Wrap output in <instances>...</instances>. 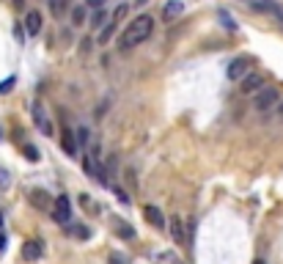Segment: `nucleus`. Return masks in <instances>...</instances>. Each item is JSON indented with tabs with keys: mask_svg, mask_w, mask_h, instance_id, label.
<instances>
[{
	"mask_svg": "<svg viewBox=\"0 0 283 264\" xmlns=\"http://www.w3.org/2000/svg\"><path fill=\"white\" fill-rule=\"evenodd\" d=\"M85 9H82V6H74V9H72V25H82V22H85Z\"/></svg>",
	"mask_w": 283,
	"mask_h": 264,
	"instance_id": "dca6fc26",
	"label": "nucleus"
},
{
	"mask_svg": "<svg viewBox=\"0 0 283 264\" xmlns=\"http://www.w3.org/2000/svg\"><path fill=\"white\" fill-rule=\"evenodd\" d=\"M31 201H33V207L44 209V207H47V193H44V190H33V193H31Z\"/></svg>",
	"mask_w": 283,
	"mask_h": 264,
	"instance_id": "2eb2a0df",
	"label": "nucleus"
},
{
	"mask_svg": "<svg viewBox=\"0 0 283 264\" xmlns=\"http://www.w3.org/2000/svg\"><path fill=\"white\" fill-rule=\"evenodd\" d=\"M0 138H3V130H0Z\"/></svg>",
	"mask_w": 283,
	"mask_h": 264,
	"instance_id": "c9c22d12",
	"label": "nucleus"
},
{
	"mask_svg": "<svg viewBox=\"0 0 283 264\" xmlns=\"http://www.w3.org/2000/svg\"><path fill=\"white\" fill-rule=\"evenodd\" d=\"M127 14H129V6H127V3H121L119 9L113 11V22H116V25H119V22H121V20H124V17H127Z\"/></svg>",
	"mask_w": 283,
	"mask_h": 264,
	"instance_id": "4be33fe9",
	"label": "nucleus"
},
{
	"mask_svg": "<svg viewBox=\"0 0 283 264\" xmlns=\"http://www.w3.org/2000/svg\"><path fill=\"white\" fill-rule=\"evenodd\" d=\"M33 121L41 127V132H44V135H52V121L47 119V113H44V108H41V102H33Z\"/></svg>",
	"mask_w": 283,
	"mask_h": 264,
	"instance_id": "423d86ee",
	"label": "nucleus"
},
{
	"mask_svg": "<svg viewBox=\"0 0 283 264\" xmlns=\"http://www.w3.org/2000/svg\"><path fill=\"white\" fill-rule=\"evenodd\" d=\"M261 74L258 72H247L242 80H239V91L242 94H256V91H261Z\"/></svg>",
	"mask_w": 283,
	"mask_h": 264,
	"instance_id": "39448f33",
	"label": "nucleus"
},
{
	"mask_svg": "<svg viewBox=\"0 0 283 264\" xmlns=\"http://www.w3.org/2000/svg\"><path fill=\"white\" fill-rule=\"evenodd\" d=\"M105 22H108V11L105 9H97V14H93V28H105Z\"/></svg>",
	"mask_w": 283,
	"mask_h": 264,
	"instance_id": "aec40b11",
	"label": "nucleus"
},
{
	"mask_svg": "<svg viewBox=\"0 0 283 264\" xmlns=\"http://www.w3.org/2000/svg\"><path fill=\"white\" fill-rule=\"evenodd\" d=\"M116 33V22H108L105 28H99V44H108Z\"/></svg>",
	"mask_w": 283,
	"mask_h": 264,
	"instance_id": "4468645a",
	"label": "nucleus"
},
{
	"mask_svg": "<svg viewBox=\"0 0 283 264\" xmlns=\"http://www.w3.org/2000/svg\"><path fill=\"white\" fill-rule=\"evenodd\" d=\"M6 245H9V239H6V234L0 231V253H3V250H6Z\"/></svg>",
	"mask_w": 283,
	"mask_h": 264,
	"instance_id": "7c9ffc66",
	"label": "nucleus"
},
{
	"mask_svg": "<svg viewBox=\"0 0 283 264\" xmlns=\"http://www.w3.org/2000/svg\"><path fill=\"white\" fill-rule=\"evenodd\" d=\"M0 228H3V212H0Z\"/></svg>",
	"mask_w": 283,
	"mask_h": 264,
	"instance_id": "f704fd0d",
	"label": "nucleus"
},
{
	"mask_svg": "<svg viewBox=\"0 0 283 264\" xmlns=\"http://www.w3.org/2000/svg\"><path fill=\"white\" fill-rule=\"evenodd\" d=\"M113 223H116V231H119L121 237H135V228L129 226V223L124 226V223H121V218H113Z\"/></svg>",
	"mask_w": 283,
	"mask_h": 264,
	"instance_id": "f3484780",
	"label": "nucleus"
},
{
	"mask_svg": "<svg viewBox=\"0 0 283 264\" xmlns=\"http://www.w3.org/2000/svg\"><path fill=\"white\" fill-rule=\"evenodd\" d=\"M14 83H17V77H6L3 83H0V94H9L11 88H14Z\"/></svg>",
	"mask_w": 283,
	"mask_h": 264,
	"instance_id": "b1692460",
	"label": "nucleus"
},
{
	"mask_svg": "<svg viewBox=\"0 0 283 264\" xmlns=\"http://www.w3.org/2000/svg\"><path fill=\"white\" fill-rule=\"evenodd\" d=\"M278 102H280L278 88H261V91H256V99H253V108H256L258 113H264V110H272Z\"/></svg>",
	"mask_w": 283,
	"mask_h": 264,
	"instance_id": "f03ea898",
	"label": "nucleus"
},
{
	"mask_svg": "<svg viewBox=\"0 0 283 264\" xmlns=\"http://www.w3.org/2000/svg\"><path fill=\"white\" fill-rule=\"evenodd\" d=\"M41 256H44V242L41 239H28L22 245V259L25 261H39Z\"/></svg>",
	"mask_w": 283,
	"mask_h": 264,
	"instance_id": "20e7f679",
	"label": "nucleus"
},
{
	"mask_svg": "<svg viewBox=\"0 0 283 264\" xmlns=\"http://www.w3.org/2000/svg\"><path fill=\"white\" fill-rule=\"evenodd\" d=\"M143 215H146V220H149L154 228H165V215L154 207V204H146V207H143Z\"/></svg>",
	"mask_w": 283,
	"mask_h": 264,
	"instance_id": "1a4fd4ad",
	"label": "nucleus"
},
{
	"mask_svg": "<svg viewBox=\"0 0 283 264\" xmlns=\"http://www.w3.org/2000/svg\"><path fill=\"white\" fill-rule=\"evenodd\" d=\"M22 154H25V160H31V162H39V149H36V146H31V143H25V146H22Z\"/></svg>",
	"mask_w": 283,
	"mask_h": 264,
	"instance_id": "6ab92c4d",
	"label": "nucleus"
},
{
	"mask_svg": "<svg viewBox=\"0 0 283 264\" xmlns=\"http://www.w3.org/2000/svg\"><path fill=\"white\" fill-rule=\"evenodd\" d=\"M52 220L61 223V226H69V223H72V204H69L66 196L55 198V204H52Z\"/></svg>",
	"mask_w": 283,
	"mask_h": 264,
	"instance_id": "7ed1b4c3",
	"label": "nucleus"
},
{
	"mask_svg": "<svg viewBox=\"0 0 283 264\" xmlns=\"http://www.w3.org/2000/svg\"><path fill=\"white\" fill-rule=\"evenodd\" d=\"M0 187H9V171L0 168Z\"/></svg>",
	"mask_w": 283,
	"mask_h": 264,
	"instance_id": "c85d7f7f",
	"label": "nucleus"
},
{
	"mask_svg": "<svg viewBox=\"0 0 283 264\" xmlns=\"http://www.w3.org/2000/svg\"><path fill=\"white\" fill-rule=\"evenodd\" d=\"M88 6H93V9H102L105 0H88Z\"/></svg>",
	"mask_w": 283,
	"mask_h": 264,
	"instance_id": "2f4dec72",
	"label": "nucleus"
},
{
	"mask_svg": "<svg viewBox=\"0 0 283 264\" xmlns=\"http://www.w3.org/2000/svg\"><path fill=\"white\" fill-rule=\"evenodd\" d=\"M170 237H173V242L184 245V226H181V218H170Z\"/></svg>",
	"mask_w": 283,
	"mask_h": 264,
	"instance_id": "9b49d317",
	"label": "nucleus"
},
{
	"mask_svg": "<svg viewBox=\"0 0 283 264\" xmlns=\"http://www.w3.org/2000/svg\"><path fill=\"white\" fill-rule=\"evenodd\" d=\"M278 113L283 116V99H280V105H278Z\"/></svg>",
	"mask_w": 283,
	"mask_h": 264,
	"instance_id": "72a5a7b5",
	"label": "nucleus"
},
{
	"mask_svg": "<svg viewBox=\"0 0 283 264\" xmlns=\"http://www.w3.org/2000/svg\"><path fill=\"white\" fill-rule=\"evenodd\" d=\"M77 140H80V146H85L88 143V130H77Z\"/></svg>",
	"mask_w": 283,
	"mask_h": 264,
	"instance_id": "cd10ccee",
	"label": "nucleus"
},
{
	"mask_svg": "<svg viewBox=\"0 0 283 264\" xmlns=\"http://www.w3.org/2000/svg\"><path fill=\"white\" fill-rule=\"evenodd\" d=\"M110 261H113V264H129V259H127V256H121V253H113V256H110Z\"/></svg>",
	"mask_w": 283,
	"mask_h": 264,
	"instance_id": "bb28decb",
	"label": "nucleus"
},
{
	"mask_svg": "<svg viewBox=\"0 0 283 264\" xmlns=\"http://www.w3.org/2000/svg\"><path fill=\"white\" fill-rule=\"evenodd\" d=\"M228 80H242L247 74V58H237V61L228 63Z\"/></svg>",
	"mask_w": 283,
	"mask_h": 264,
	"instance_id": "6e6552de",
	"label": "nucleus"
},
{
	"mask_svg": "<svg viewBox=\"0 0 283 264\" xmlns=\"http://www.w3.org/2000/svg\"><path fill=\"white\" fill-rule=\"evenodd\" d=\"M80 204H82V207H88L91 212L97 209V207H93V201H91V196H88V193H82V196H80Z\"/></svg>",
	"mask_w": 283,
	"mask_h": 264,
	"instance_id": "a878e982",
	"label": "nucleus"
},
{
	"mask_svg": "<svg viewBox=\"0 0 283 264\" xmlns=\"http://www.w3.org/2000/svg\"><path fill=\"white\" fill-rule=\"evenodd\" d=\"M256 264H264V261H256Z\"/></svg>",
	"mask_w": 283,
	"mask_h": 264,
	"instance_id": "e433bc0d",
	"label": "nucleus"
},
{
	"mask_svg": "<svg viewBox=\"0 0 283 264\" xmlns=\"http://www.w3.org/2000/svg\"><path fill=\"white\" fill-rule=\"evenodd\" d=\"M151 33H154V20H151L149 14H140V17H135V20L124 28V33H121L119 42H121L124 50H127V47H135V44L146 42Z\"/></svg>",
	"mask_w": 283,
	"mask_h": 264,
	"instance_id": "f257e3e1",
	"label": "nucleus"
},
{
	"mask_svg": "<svg viewBox=\"0 0 283 264\" xmlns=\"http://www.w3.org/2000/svg\"><path fill=\"white\" fill-rule=\"evenodd\" d=\"M14 36H17V42H22V39H25V31H22V28L17 25V28H14Z\"/></svg>",
	"mask_w": 283,
	"mask_h": 264,
	"instance_id": "c756f323",
	"label": "nucleus"
},
{
	"mask_svg": "<svg viewBox=\"0 0 283 264\" xmlns=\"http://www.w3.org/2000/svg\"><path fill=\"white\" fill-rule=\"evenodd\" d=\"M181 11H184V3H181V0H170V3H165V9H162V17L170 22V20H176V17H179Z\"/></svg>",
	"mask_w": 283,
	"mask_h": 264,
	"instance_id": "9d476101",
	"label": "nucleus"
},
{
	"mask_svg": "<svg viewBox=\"0 0 283 264\" xmlns=\"http://www.w3.org/2000/svg\"><path fill=\"white\" fill-rule=\"evenodd\" d=\"M69 234L72 237H77V239H91V228L88 226H82V223H69Z\"/></svg>",
	"mask_w": 283,
	"mask_h": 264,
	"instance_id": "f8f14e48",
	"label": "nucleus"
},
{
	"mask_svg": "<svg viewBox=\"0 0 283 264\" xmlns=\"http://www.w3.org/2000/svg\"><path fill=\"white\" fill-rule=\"evenodd\" d=\"M41 14L39 11H28V17H25V33L28 36H39L41 33Z\"/></svg>",
	"mask_w": 283,
	"mask_h": 264,
	"instance_id": "0eeeda50",
	"label": "nucleus"
},
{
	"mask_svg": "<svg viewBox=\"0 0 283 264\" xmlns=\"http://www.w3.org/2000/svg\"><path fill=\"white\" fill-rule=\"evenodd\" d=\"M220 20H223V25H226L228 31H237V22L231 20V14H228L226 9H220Z\"/></svg>",
	"mask_w": 283,
	"mask_h": 264,
	"instance_id": "5701e85b",
	"label": "nucleus"
},
{
	"mask_svg": "<svg viewBox=\"0 0 283 264\" xmlns=\"http://www.w3.org/2000/svg\"><path fill=\"white\" fill-rule=\"evenodd\" d=\"M113 196H116V198H119V201H121V204H129V196H127V193H124V190H121V187H113Z\"/></svg>",
	"mask_w": 283,
	"mask_h": 264,
	"instance_id": "393cba45",
	"label": "nucleus"
},
{
	"mask_svg": "<svg viewBox=\"0 0 283 264\" xmlns=\"http://www.w3.org/2000/svg\"><path fill=\"white\" fill-rule=\"evenodd\" d=\"M66 6H69V0H50V11H52V17H61L63 11H66Z\"/></svg>",
	"mask_w": 283,
	"mask_h": 264,
	"instance_id": "a211bd4d",
	"label": "nucleus"
},
{
	"mask_svg": "<svg viewBox=\"0 0 283 264\" xmlns=\"http://www.w3.org/2000/svg\"><path fill=\"white\" fill-rule=\"evenodd\" d=\"M61 146H63V151H66L69 157L77 154V143H74V138H72V132H69V130L61 135Z\"/></svg>",
	"mask_w": 283,
	"mask_h": 264,
	"instance_id": "ddd939ff",
	"label": "nucleus"
},
{
	"mask_svg": "<svg viewBox=\"0 0 283 264\" xmlns=\"http://www.w3.org/2000/svg\"><path fill=\"white\" fill-rule=\"evenodd\" d=\"M82 168H85V173H88V176H97V173H99V171H97V165H93V157H91V154L82 157Z\"/></svg>",
	"mask_w": 283,
	"mask_h": 264,
	"instance_id": "412c9836",
	"label": "nucleus"
},
{
	"mask_svg": "<svg viewBox=\"0 0 283 264\" xmlns=\"http://www.w3.org/2000/svg\"><path fill=\"white\" fill-rule=\"evenodd\" d=\"M14 6L17 9H25V0H14Z\"/></svg>",
	"mask_w": 283,
	"mask_h": 264,
	"instance_id": "473e14b6",
	"label": "nucleus"
}]
</instances>
